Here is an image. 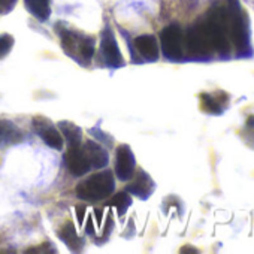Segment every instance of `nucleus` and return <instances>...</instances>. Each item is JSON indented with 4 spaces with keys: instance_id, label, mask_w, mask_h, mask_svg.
<instances>
[{
    "instance_id": "obj_19",
    "label": "nucleus",
    "mask_w": 254,
    "mask_h": 254,
    "mask_svg": "<svg viewBox=\"0 0 254 254\" xmlns=\"http://www.w3.org/2000/svg\"><path fill=\"white\" fill-rule=\"evenodd\" d=\"M14 42L15 41L11 35H0V59L6 57L11 53Z\"/></svg>"
},
{
    "instance_id": "obj_12",
    "label": "nucleus",
    "mask_w": 254,
    "mask_h": 254,
    "mask_svg": "<svg viewBox=\"0 0 254 254\" xmlns=\"http://www.w3.org/2000/svg\"><path fill=\"white\" fill-rule=\"evenodd\" d=\"M59 236L69 247V250H72V251H81V248H82V239L78 236L76 229H75V226H73L72 221H67L60 229Z\"/></svg>"
},
{
    "instance_id": "obj_9",
    "label": "nucleus",
    "mask_w": 254,
    "mask_h": 254,
    "mask_svg": "<svg viewBox=\"0 0 254 254\" xmlns=\"http://www.w3.org/2000/svg\"><path fill=\"white\" fill-rule=\"evenodd\" d=\"M154 189H156L154 181H153L151 177H150L147 172H144V171H141V172L135 177L133 183H130L129 186H127V191L132 193V194L136 196V197H141V199H148V197L153 194Z\"/></svg>"
},
{
    "instance_id": "obj_18",
    "label": "nucleus",
    "mask_w": 254,
    "mask_h": 254,
    "mask_svg": "<svg viewBox=\"0 0 254 254\" xmlns=\"http://www.w3.org/2000/svg\"><path fill=\"white\" fill-rule=\"evenodd\" d=\"M109 205L111 206H115L117 212L120 215H123V214H126L127 208L132 205V199H130V196L127 194V193H118V194L114 196V199L109 202Z\"/></svg>"
},
{
    "instance_id": "obj_5",
    "label": "nucleus",
    "mask_w": 254,
    "mask_h": 254,
    "mask_svg": "<svg viewBox=\"0 0 254 254\" xmlns=\"http://www.w3.org/2000/svg\"><path fill=\"white\" fill-rule=\"evenodd\" d=\"M100 54L103 57V60L106 62L108 66L111 67H123L124 66V60L121 56V51L118 48V44L112 35L111 30H105L102 35V41H100Z\"/></svg>"
},
{
    "instance_id": "obj_6",
    "label": "nucleus",
    "mask_w": 254,
    "mask_h": 254,
    "mask_svg": "<svg viewBox=\"0 0 254 254\" xmlns=\"http://www.w3.org/2000/svg\"><path fill=\"white\" fill-rule=\"evenodd\" d=\"M135 165H136V160H135V156H133V151L130 150V147L126 144L120 145L117 148V160H115L117 177L121 181L130 180L135 172Z\"/></svg>"
},
{
    "instance_id": "obj_10",
    "label": "nucleus",
    "mask_w": 254,
    "mask_h": 254,
    "mask_svg": "<svg viewBox=\"0 0 254 254\" xmlns=\"http://www.w3.org/2000/svg\"><path fill=\"white\" fill-rule=\"evenodd\" d=\"M135 47L145 62H156L159 59V44L153 35H141L135 39Z\"/></svg>"
},
{
    "instance_id": "obj_11",
    "label": "nucleus",
    "mask_w": 254,
    "mask_h": 254,
    "mask_svg": "<svg viewBox=\"0 0 254 254\" xmlns=\"http://www.w3.org/2000/svg\"><path fill=\"white\" fill-rule=\"evenodd\" d=\"M87 157H88V162L93 168H97V169H102L108 165L109 162V157H108V153L94 141H87L85 142V148H84Z\"/></svg>"
},
{
    "instance_id": "obj_8",
    "label": "nucleus",
    "mask_w": 254,
    "mask_h": 254,
    "mask_svg": "<svg viewBox=\"0 0 254 254\" xmlns=\"http://www.w3.org/2000/svg\"><path fill=\"white\" fill-rule=\"evenodd\" d=\"M64 162H66V166H67L69 172L72 175H75V177L85 175L91 168L85 151L82 148H79V145L70 147L67 150V153L64 154Z\"/></svg>"
},
{
    "instance_id": "obj_20",
    "label": "nucleus",
    "mask_w": 254,
    "mask_h": 254,
    "mask_svg": "<svg viewBox=\"0 0 254 254\" xmlns=\"http://www.w3.org/2000/svg\"><path fill=\"white\" fill-rule=\"evenodd\" d=\"M15 5L17 0H0V14H9Z\"/></svg>"
},
{
    "instance_id": "obj_1",
    "label": "nucleus",
    "mask_w": 254,
    "mask_h": 254,
    "mask_svg": "<svg viewBox=\"0 0 254 254\" xmlns=\"http://www.w3.org/2000/svg\"><path fill=\"white\" fill-rule=\"evenodd\" d=\"M227 35L235 48L236 59H251L254 48L251 44V29L248 14L242 9L239 0H227Z\"/></svg>"
},
{
    "instance_id": "obj_4",
    "label": "nucleus",
    "mask_w": 254,
    "mask_h": 254,
    "mask_svg": "<svg viewBox=\"0 0 254 254\" xmlns=\"http://www.w3.org/2000/svg\"><path fill=\"white\" fill-rule=\"evenodd\" d=\"M163 56L171 62H181L184 56V35L178 24L165 27L160 33Z\"/></svg>"
},
{
    "instance_id": "obj_16",
    "label": "nucleus",
    "mask_w": 254,
    "mask_h": 254,
    "mask_svg": "<svg viewBox=\"0 0 254 254\" xmlns=\"http://www.w3.org/2000/svg\"><path fill=\"white\" fill-rule=\"evenodd\" d=\"M200 99H202V105H203V109L209 114H215V115H220L224 112L226 106L221 105V100L217 99L215 96L209 94V93H202L200 94Z\"/></svg>"
},
{
    "instance_id": "obj_2",
    "label": "nucleus",
    "mask_w": 254,
    "mask_h": 254,
    "mask_svg": "<svg viewBox=\"0 0 254 254\" xmlns=\"http://www.w3.org/2000/svg\"><path fill=\"white\" fill-rule=\"evenodd\" d=\"M184 47L187 53L197 60H209L212 54H215L212 39L203 21L189 29L184 36Z\"/></svg>"
},
{
    "instance_id": "obj_17",
    "label": "nucleus",
    "mask_w": 254,
    "mask_h": 254,
    "mask_svg": "<svg viewBox=\"0 0 254 254\" xmlns=\"http://www.w3.org/2000/svg\"><path fill=\"white\" fill-rule=\"evenodd\" d=\"M76 48H78L79 54L82 56V59L88 62L94 56V39L90 36H79Z\"/></svg>"
},
{
    "instance_id": "obj_7",
    "label": "nucleus",
    "mask_w": 254,
    "mask_h": 254,
    "mask_svg": "<svg viewBox=\"0 0 254 254\" xmlns=\"http://www.w3.org/2000/svg\"><path fill=\"white\" fill-rule=\"evenodd\" d=\"M33 127H35V132L44 139V142L48 147H51L54 150H62L63 148L62 135L51 124V121H48L44 117H36V118H33Z\"/></svg>"
},
{
    "instance_id": "obj_21",
    "label": "nucleus",
    "mask_w": 254,
    "mask_h": 254,
    "mask_svg": "<svg viewBox=\"0 0 254 254\" xmlns=\"http://www.w3.org/2000/svg\"><path fill=\"white\" fill-rule=\"evenodd\" d=\"M76 209H78V220L82 221V218H84V217H82V214H84V206H78Z\"/></svg>"
},
{
    "instance_id": "obj_13",
    "label": "nucleus",
    "mask_w": 254,
    "mask_h": 254,
    "mask_svg": "<svg viewBox=\"0 0 254 254\" xmlns=\"http://www.w3.org/2000/svg\"><path fill=\"white\" fill-rule=\"evenodd\" d=\"M21 141V132L9 120H0V145Z\"/></svg>"
},
{
    "instance_id": "obj_15",
    "label": "nucleus",
    "mask_w": 254,
    "mask_h": 254,
    "mask_svg": "<svg viewBox=\"0 0 254 254\" xmlns=\"http://www.w3.org/2000/svg\"><path fill=\"white\" fill-rule=\"evenodd\" d=\"M59 127H60V130H62L64 139L69 142L70 147H75V145H79L81 144L82 132H81V129H79L76 124H73L70 121H60L59 123Z\"/></svg>"
},
{
    "instance_id": "obj_3",
    "label": "nucleus",
    "mask_w": 254,
    "mask_h": 254,
    "mask_svg": "<svg viewBox=\"0 0 254 254\" xmlns=\"http://www.w3.org/2000/svg\"><path fill=\"white\" fill-rule=\"evenodd\" d=\"M114 187L115 181L112 172L103 171L79 183L76 187V194L84 200H102L114 191Z\"/></svg>"
},
{
    "instance_id": "obj_14",
    "label": "nucleus",
    "mask_w": 254,
    "mask_h": 254,
    "mask_svg": "<svg viewBox=\"0 0 254 254\" xmlns=\"http://www.w3.org/2000/svg\"><path fill=\"white\" fill-rule=\"evenodd\" d=\"M27 11L38 20L45 21L48 20L51 9H50V0H24Z\"/></svg>"
}]
</instances>
